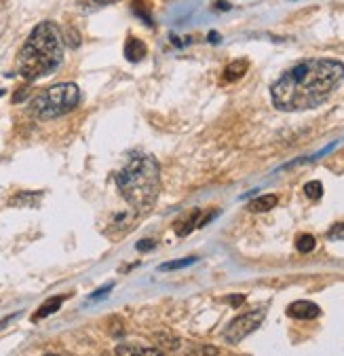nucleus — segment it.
Here are the masks:
<instances>
[{
  "label": "nucleus",
  "instance_id": "obj_1",
  "mask_svg": "<svg viewBox=\"0 0 344 356\" xmlns=\"http://www.w3.org/2000/svg\"><path fill=\"white\" fill-rule=\"evenodd\" d=\"M344 83V64L329 57L302 60L283 73L271 87L275 109L285 113L321 106Z\"/></svg>",
  "mask_w": 344,
  "mask_h": 356
},
{
  "label": "nucleus",
  "instance_id": "obj_2",
  "mask_svg": "<svg viewBox=\"0 0 344 356\" xmlns=\"http://www.w3.org/2000/svg\"><path fill=\"white\" fill-rule=\"evenodd\" d=\"M64 60V34L53 21H41L17 53V73L28 81H38L59 68Z\"/></svg>",
  "mask_w": 344,
  "mask_h": 356
},
{
  "label": "nucleus",
  "instance_id": "obj_3",
  "mask_svg": "<svg viewBox=\"0 0 344 356\" xmlns=\"http://www.w3.org/2000/svg\"><path fill=\"white\" fill-rule=\"evenodd\" d=\"M117 187L135 212H148L161 193V166L155 157L137 153L117 174Z\"/></svg>",
  "mask_w": 344,
  "mask_h": 356
},
{
  "label": "nucleus",
  "instance_id": "obj_4",
  "mask_svg": "<svg viewBox=\"0 0 344 356\" xmlns=\"http://www.w3.org/2000/svg\"><path fill=\"white\" fill-rule=\"evenodd\" d=\"M81 102V89L74 83H59L53 85L45 91L38 94L32 104H30V113L36 119H57L61 115H68L74 111Z\"/></svg>",
  "mask_w": 344,
  "mask_h": 356
},
{
  "label": "nucleus",
  "instance_id": "obj_5",
  "mask_svg": "<svg viewBox=\"0 0 344 356\" xmlns=\"http://www.w3.org/2000/svg\"><path fill=\"white\" fill-rule=\"evenodd\" d=\"M264 323V312L262 310H256V312H247V314H241L237 316L231 325L226 327V333H224V339L228 344H241L249 333H254L260 325Z\"/></svg>",
  "mask_w": 344,
  "mask_h": 356
},
{
  "label": "nucleus",
  "instance_id": "obj_6",
  "mask_svg": "<svg viewBox=\"0 0 344 356\" xmlns=\"http://www.w3.org/2000/svg\"><path fill=\"white\" fill-rule=\"evenodd\" d=\"M216 215H218L216 210H213V212H209L207 217H203V212H201V210H190L188 215H184L182 219H178V221H175L173 229H175V233H178L180 238H186V235L193 233L195 229L205 227V225H207Z\"/></svg>",
  "mask_w": 344,
  "mask_h": 356
},
{
  "label": "nucleus",
  "instance_id": "obj_7",
  "mask_svg": "<svg viewBox=\"0 0 344 356\" xmlns=\"http://www.w3.org/2000/svg\"><path fill=\"white\" fill-rule=\"evenodd\" d=\"M287 316L298 320H313L321 316V308L313 301H294L287 305Z\"/></svg>",
  "mask_w": 344,
  "mask_h": 356
},
{
  "label": "nucleus",
  "instance_id": "obj_8",
  "mask_svg": "<svg viewBox=\"0 0 344 356\" xmlns=\"http://www.w3.org/2000/svg\"><path fill=\"white\" fill-rule=\"evenodd\" d=\"M146 55H148V47H146V43H144V41H140V39H135V37H129V39H127V43H125V57H127L129 62L137 64V62H142Z\"/></svg>",
  "mask_w": 344,
  "mask_h": 356
},
{
  "label": "nucleus",
  "instance_id": "obj_9",
  "mask_svg": "<svg viewBox=\"0 0 344 356\" xmlns=\"http://www.w3.org/2000/svg\"><path fill=\"white\" fill-rule=\"evenodd\" d=\"M64 301H66V295H57V297H49L41 308H38L36 312H34V316H32V320L34 323H38V320H43V318H47V316H51V314H55L61 305H64Z\"/></svg>",
  "mask_w": 344,
  "mask_h": 356
},
{
  "label": "nucleus",
  "instance_id": "obj_10",
  "mask_svg": "<svg viewBox=\"0 0 344 356\" xmlns=\"http://www.w3.org/2000/svg\"><path fill=\"white\" fill-rule=\"evenodd\" d=\"M277 204H279V197L273 195V193H269V195H260L254 202H249L247 210L254 212V215H262V212H271Z\"/></svg>",
  "mask_w": 344,
  "mask_h": 356
},
{
  "label": "nucleus",
  "instance_id": "obj_11",
  "mask_svg": "<svg viewBox=\"0 0 344 356\" xmlns=\"http://www.w3.org/2000/svg\"><path fill=\"white\" fill-rule=\"evenodd\" d=\"M247 68H249V62L247 60H235L226 66L224 70V79L226 81H239L245 73H247Z\"/></svg>",
  "mask_w": 344,
  "mask_h": 356
},
{
  "label": "nucleus",
  "instance_id": "obj_12",
  "mask_svg": "<svg viewBox=\"0 0 344 356\" xmlns=\"http://www.w3.org/2000/svg\"><path fill=\"white\" fill-rule=\"evenodd\" d=\"M117 352L119 356H127V354H137V356H157L161 354V350H155V348H144V346H137V344H123V346H117Z\"/></svg>",
  "mask_w": 344,
  "mask_h": 356
},
{
  "label": "nucleus",
  "instance_id": "obj_13",
  "mask_svg": "<svg viewBox=\"0 0 344 356\" xmlns=\"http://www.w3.org/2000/svg\"><path fill=\"white\" fill-rule=\"evenodd\" d=\"M155 341H157V348H161V352H171L175 348H180V339L171 333V331H159L155 333Z\"/></svg>",
  "mask_w": 344,
  "mask_h": 356
},
{
  "label": "nucleus",
  "instance_id": "obj_14",
  "mask_svg": "<svg viewBox=\"0 0 344 356\" xmlns=\"http://www.w3.org/2000/svg\"><path fill=\"white\" fill-rule=\"evenodd\" d=\"M38 199H41V193H17L11 202H9V206H36L38 204Z\"/></svg>",
  "mask_w": 344,
  "mask_h": 356
},
{
  "label": "nucleus",
  "instance_id": "obj_15",
  "mask_svg": "<svg viewBox=\"0 0 344 356\" xmlns=\"http://www.w3.org/2000/svg\"><path fill=\"white\" fill-rule=\"evenodd\" d=\"M315 246H317V240L313 238V235H309V233H304V235H298V240H296V248L300 253H313L315 251Z\"/></svg>",
  "mask_w": 344,
  "mask_h": 356
},
{
  "label": "nucleus",
  "instance_id": "obj_16",
  "mask_svg": "<svg viewBox=\"0 0 344 356\" xmlns=\"http://www.w3.org/2000/svg\"><path fill=\"white\" fill-rule=\"evenodd\" d=\"M197 263L195 257H186V259H178V261H169V263H163L159 267V272H173V269H182V267H188V265H193Z\"/></svg>",
  "mask_w": 344,
  "mask_h": 356
},
{
  "label": "nucleus",
  "instance_id": "obj_17",
  "mask_svg": "<svg viewBox=\"0 0 344 356\" xmlns=\"http://www.w3.org/2000/svg\"><path fill=\"white\" fill-rule=\"evenodd\" d=\"M304 195H307L309 199H321L323 195V185L319 181H311L304 185Z\"/></svg>",
  "mask_w": 344,
  "mask_h": 356
},
{
  "label": "nucleus",
  "instance_id": "obj_18",
  "mask_svg": "<svg viewBox=\"0 0 344 356\" xmlns=\"http://www.w3.org/2000/svg\"><path fill=\"white\" fill-rule=\"evenodd\" d=\"M327 240H344V223H340V225H334L329 231H327Z\"/></svg>",
  "mask_w": 344,
  "mask_h": 356
},
{
  "label": "nucleus",
  "instance_id": "obj_19",
  "mask_svg": "<svg viewBox=\"0 0 344 356\" xmlns=\"http://www.w3.org/2000/svg\"><path fill=\"white\" fill-rule=\"evenodd\" d=\"M155 240H140L137 244H135V248L140 253H148V251H152V248H155Z\"/></svg>",
  "mask_w": 344,
  "mask_h": 356
},
{
  "label": "nucleus",
  "instance_id": "obj_20",
  "mask_svg": "<svg viewBox=\"0 0 344 356\" xmlns=\"http://www.w3.org/2000/svg\"><path fill=\"white\" fill-rule=\"evenodd\" d=\"M112 287H114V284H106V287L97 289V291L91 295V299H93V301H95V299H104V295H108V293L112 291Z\"/></svg>",
  "mask_w": 344,
  "mask_h": 356
},
{
  "label": "nucleus",
  "instance_id": "obj_21",
  "mask_svg": "<svg viewBox=\"0 0 344 356\" xmlns=\"http://www.w3.org/2000/svg\"><path fill=\"white\" fill-rule=\"evenodd\" d=\"M228 303H231L233 308H239L241 303H245V297H243V295H231V299H228Z\"/></svg>",
  "mask_w": 344,
  "mask_h": 356
},
{
  "label": "nucleus",
  "instance_id": "obj_22",
  "mask_svg": "<svg viewBox=\"0 0 344 356\" xmlns=\"http://www.w3.org/2000/svg\"><path fill=\"white\" fill-rule=\"evenodd\" d=\"M207 41L213 43V45H218V43H220V34H218V32H209V34H207Z\"/></svg>",
  "mask_w": 344,
  "mask_h": 356
},
{
  "label": "nucleus",
  "instance_id": "obj_23",
  "mask_svg": "<svg viewBox=\"0 0 344 356\" xmlns=\"http://www.w3.org/2000/svg\"><path fill=\"white\" fill-rule=\"evenodd\" d=\"M213 9H218V11H231L233 7L228 5V3H216V5H213Z\"/></svg>",
  "mask_w": 344,
  "mask_h": 356
},
{
  "label": "nucleus",
  "instance_id": "obj_24",
  "mask_svg": "<svg viewBox=\"0 0 344 356\" xmlns=\"http://www.w3.org/2000/svg\"><path fill=\"white\" fill-rule=\"evenodd\" d=\"M95 5H114V3H121V0H93Z\"/></svg>",
  "mask_w": 344,
  "mask_h": 356
},
{
  "label": "nucleus",
  "instance_id": "obj_25",
  "mask_svg": "<svg viewBox=\"0 0 344 356\" xmlns=\"http://www.w3.org/2000/svg\"><path fill=\"white\" fill-rule=\"evenodd\" d=\"M5 94H7V91H5V89H0V98H3V96H5Z\"/></svg>",
  "mask_w": 344,
  "mask_h": 356
}]
</instances>
